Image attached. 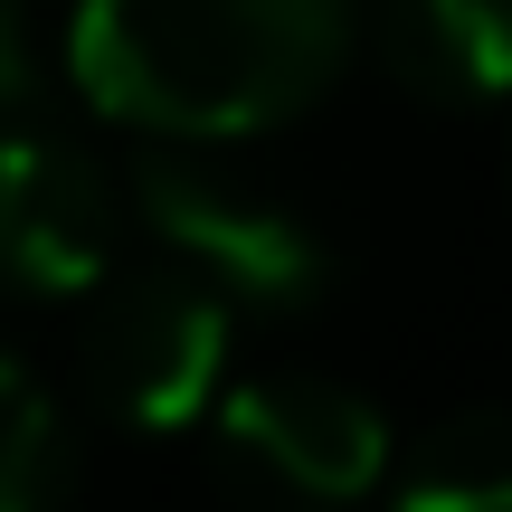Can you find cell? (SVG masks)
<instances>
[{"label": "cell", "mask_w": 512, "mask_h": 512, "mask_svg": "<svg viewBox=\"0 0 512 512\" xmlns=\"http://www.w3.org/2000/svg\"><path fill=\"white\" fill-rule=\"evenodd\" d=\"M57 475V408L19 361H0V512L38 503Z\"/></svg>", "instance_id": "ba28073f"}, {"label": "cell", "mask_w": 512, "mask_h": 512, "mask_svg": "<svg viewBox=\"0 0 512 512\" xmlns=\"http://www.w3.org/2000/svg\"><path fill=\"white\" fill-rule=\"evenodd\" d=\"M408 512H512V408L446 418L408 465Z\"/></svg>", "instance_id": "52a82bcc"}, {"label": "cell", "mask_w": 512, "mask_h": 512, "mask_svg": "<svg viewBox=\"0 0 512 512\" xmlns=\"http://www.w3.org/2000/svg\"><path fill=\"white\" fill-rule=\"evenodd\" d=\"M133 200H143L152 238L190 275H209L219 294H238V304H313L323 294V238L294 209L247 200V190L209 181V171H181V162H143Z\"/></svg>", "instance_id": "3957f363"}, {"label": "cell", "mask_w": 512, "mask_h": 512, "mask_svg": "<svg viewBox=\"0 0 512 512\" xmlns=\"http://www.w3.org/2000/svg\"><path fill=\"white\" fill-rule=\"evenodd\" d=\"M380 57L427 105H512V0H380Z\"/></svg>", "instance_id": "8992f818"}, {"label": "cell", "mask_w": 512, "mask_h": 512, "mask_svg": "<svg viewBox=\"0 0 512 512\" xmlns=\"http://www.w3.org/2000/svg\"><path fill=\"white\" fill-rule=\"evenodd\" d=\"M38 95V29H29V0H0V114H19Z\"/></svg>", "instance_id": "9c48e42d"}, {"label": "cell", "mask_w": 512, "mask_h": 512, "mask_svg": "<svg viewBox=\"0 0 512 512\" xmlns=\"http://www.w3.org/2000/svg\"><path fill=\"white\" fill-rule=\"evenodd\" d=\"M351 57V0H86L67 67L143 133H266Z\"/></svg>", "instance_id": "6da1fadb"}, {"label": "cell", "mask_w": 512, "mask_h": 512, "mask_svg": "<svg viewBox=\"0 0 512 512\" xmlns=\"http://www.w3.org/2000/svg\"><path fill=\"white\" fill-rule=\"evenodd\" d=\"M114 256V181L67 133H0V275L29 294H86Z\"/></svg>", "instance_id": "5b68a950"}, {"label": "cell", "mask_w": 512, "mask_h": 512, "mask_svg": "<svg viewBox=\"0 0 512 512\" xmlns=\"http://www.w3.org/2000/svg\"><path fill=\"white\" fill-rule=\"evenodd\" d=\"M228 294L209 275H124L86 313V380L124 427H181L219 389Z\"/></svg>", "instance_id": "7a4b0ae2"}, {"label": "cell", "mask_w": 512, "mask_h": 512, "mask_svg": "<svg viewBox=\"0 0 512 512\" xmlns=\"http://www.w3.org/2000/svg\"><path fill=\"white\" fill-rule=\"evenodd\" d=\"M219 456L247 465L275 494H313V503H351L380 484L389 465V427L361 389L342 380H304V370H275V380H247L238 399L219 408Z\"/></svg>", "instance_id": "277c9868"}]
</instances>
